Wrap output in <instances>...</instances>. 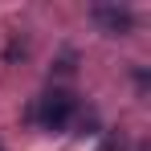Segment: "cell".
I'll use <instances>...</instances> for the list:
<instances>
[{"label":"cell","instance_id":"1","mask_svg":"<svg viewBox=\"0 0 151 151\" xmlns=\"http://www.w3.org/2000/svg\"><path fill=\"white\" fill-rule=\"evenodd\" d=\"M29 119L37 131H65V127L78 119V98L70 90H45L41 98L33 102V110H29Z\"/></svg>","mask_w":151,"mask_h":151},{"label":"cell","instance_id":"2","mask_svg":"<svg viewBox=\"0 0 151 151\" xmlns=\"http://www.w3.org/2000/svg\"><path fill=\"white\" fill-rule=\"evenodd\" d=\"M90 17H94V21H98L110 37H123V33H131V25H135L131 8H94Z\"/></svg>","mask_w":151,"mask_h":151}]
</instances>
